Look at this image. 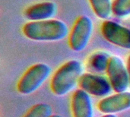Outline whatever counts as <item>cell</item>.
<instances>
[{
    "label": "cell",
    "instance_id": "cell-12",
    "mask_svg": "<svg viewBox=\"0 0 130 117\" xmlns=\"http://www.w3.org/2000/svg\"><path fill=\"white\" fill-rule=\"evenodd\" d=\"M95 15L100 19L107 20L113 14L111 0H88Z\"/></svg>",
    "mask_w": 130,
    "mask_h": 117
},
{
    "label": "cell",
    "instance_id": "cell-3",
    "mask_svg": "<svg viewBox=\"0 0 130 117\" xmlns=\"http://www.w3.org/2000/svg\"><path fill=\"white\" fill-rule=\"evenodd\" d=\"M51 72V68L46 63H37L31 65L23 74L17 84L18 93L29 95L35 92L47 80Z\"/></svg>",
    "mask_w": 130,
    "mask_h": 117
},
{
    "label": "cell",
    "instance_id": "cell-8",
    "mask_svg": "<svg viewBox=\"0 0 130 117\" xmlns=\"http://www.w3.org/2000/svg\"><path fill=\"white\" fill-rule=\"evenodd\" d=\"M98 109L104 114H116L130 109V91L109 95L98 104Z\"/></svg>",
    "mask_w": 130,
    "mask_h": 117
},
{
    "label": "cell",
    "instance_id": "cell-7",
    "mask_svg": "<svg viewBox=\"0 0 130 117\" xmlns=\"http://www.w3.org/2000/svg\"><path fill=\"white\" fill-rule=\"evenodd\" d=\"M104 38L120 48L130 49V29L115 21L106 20L101 26Z\"/></svg>",
    "mask_w": 130,
    "mask_h": 117
},
{
    "label": "cell",
    "instance_id": "cell-9",
    "mask_svg": "<svg viewBox=\"0 0 130 117\" xmlns=\"http://www.w3.org/2000/svg\"><path fill=\"white\" fill-rule=\"evenodd\" d=\"M72 117H93L94 107L91 97L82 89L76 90L71 100Z\"/></svg>",
    "mask_w": 130,
    "mask_h": 117
},
{
    "label": "cell",
    "instance_id": "cell-14",
    "mask_svg": "<svg viewBox=\"0 0 130 117\" xmlns=\"http://www.w3.org/2000/svg\"><path fill=\"white\" fill-rule=\"evenodd\" d=\"M113 14L120 18L129 16L130 0H113Z\"/></svg>",
    "mask_w": 130,
    "mask_h": 117
},
{
    "label": "cell",
    "instance_id": "cell-16",
    "mask_svg": "<svg viewBox=\"0 0 130 117\" xmlns=\"http://www.w3.org/2000/svg\"><path fill=\"white\" fill-rule=\"evenodd\" d=\"M101 117H118L116 116V114H104Z\"/></svg>",
    "mask_w": 130,
    "mask_h": 117
},
{
    "label": "cell",
    "instance_id": "cell-17",
    "mask_svg": "<svg viewBox=\"0 0 130 117\" xmlns=\"http://www.w3.org/2000/svg\"><path fill=\"white\" fill-rule=\"evenodd\" d=\"M50 117H62L61 115H59V114H53L52 116Z\"/></svg>",
    "mask_w": 130,
    "mask_h": 117
},
{
    "label": "cell",
    "instance_id": "cell-15",
    "mask_svg": "<svg viewBox=\"0 0 130 117\" xmlns=\"http://www.w3.org/2000/svg\"><path fill=\"white\" fill-rule=\"evenodd\" d=\"M126 67H127V70H128V73H129V80H130V55L129 56L128 59H127Z\"/></svg>",
    "mask_w": 130,
    "mask_h": 117
},
{
    "label": "cell",
    "instance_id": "cell-10",
    "mask_svg": "<svg viewBox=\"0 0 130 117\" xmlns=\"http://www.w3.org/2000/svg\"><path fill=\"white\" fill-rule=\"evenodd\" d=\"M57 7L53 2H41L28 6L24 10V16L30 21H40L52 19Z\"/></svg>",
    "mask_w": 130,
    "mask_h": 117
},
{
    "label": "cell",
    "instance_id": "cell-6",
    "mask_svg": "<svg viewBox=\"0 0 130 117\" xmlns=\"http://www.w3.org/2000/svg\"><path fill=\"white\" fill-rule=\"evenodd\" d=\"M78 85L81 89L96 97H106L113 91L108 78L91 72L83 73Z\"/></svg>",
    "mask_w": 130,
    "mask_h": 117
},
{
    "label": "cell",
    "instance_id": "cell-5",
    "mask_svg": "<svg viewBox=\"0 0 130 117\" xmlns=\"http://www.w3.org/2000/svg\"><path fill=\"white\" fill-rule=\"evenodd\" d=\"M107 78L116 93L126 91L130 85L127 67L123 59L117 56H111L107 69Z\"/></svg>",
    "mask_w": 130,
    "mask_h": 117
},
{
    "label": "cell",
    "instance_id": "cell-4",
    "mask_svg": "<svg viewBox=\"0 0 130 117\" xmlns=\"http://www.w3.org/2000/svg\"><path fill=\"white\" fill-rule=\"evenodd\" d=\"M93 29L92 20L88 16H79L69 34V45L70 48L75 52L84 50L89 43Z\"/></svg>",
    "mask_w": 130,
    "mask_h": 117
},
{
    "label": "cell",
    "instance_id": "cell-13",
    "mask_svg": "<svg viewBox=\"0 0 130 117\" xmlns=\"http://www.w3.org/2000/svg\"><path fill=\"white\" fill-rule=\"evenodd\" d=\"M53 115V108L45 103L33 106L23 117H50Z\"/></svg>",
    "mask_w": 130,
    "mask_h": 117
},
{
    "label": "cell",
    "instance_id": "cell-11",
    "mask_svg": "<svg viewBox=\"0 0 130 117\" xmlns=\"http://www.w3.org/2000/svg\"><path fill=\"white\" fill-rule=\"evenodd\" d=\"M111 56L104 51H97L90 56L87 62V68L90 72L102 73L107 72Z\"/></svg>",
    "mask_w": 130,
    "mask_h": 117
},
{
    "label": "cell",
    "instance_id": "cell-2",
    "mask_svg": "<svg viewBox=\"0 0 130 117\" xmlns=\"http://www.w3.org/2000/svg\"><path fill=\"white\" fill-rule=\"evenodd\" d=\"M83 65L81 62L72 59L63 63L53 74L50 81V89L56 96H64L72 91L82 75Z\"/></svg>",
    "mask_w": 130,
    "mask_h": 117
},
{
    "label": "cell",
    "instance_id": "cell-1",
    "mask_svg": "<svg viewBox=\"0 0 130 117\" xmlns=\"http://www.w3.org/2000/svg\"><path fill=\"white\" fill-rule=\"evenodd\" d=\"M23 34L34 41H59L69 34L67 25L57 19L29 21L22 27Z\"/></svg>",
    "mask_w": 130,
    "mask_h": 117
}]
</instances>
